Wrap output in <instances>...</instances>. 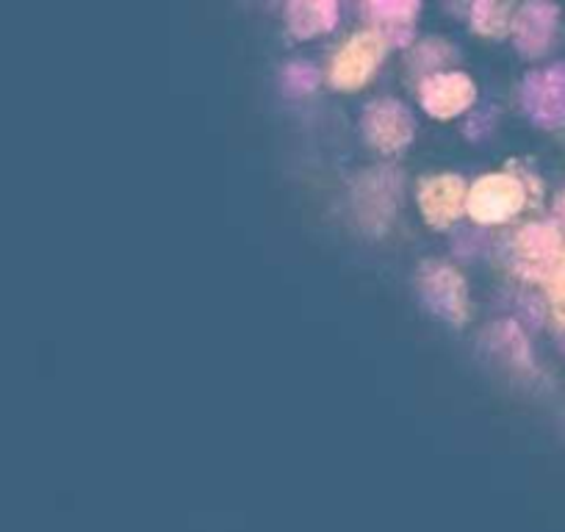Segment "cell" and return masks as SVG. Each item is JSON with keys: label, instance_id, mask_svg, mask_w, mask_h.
Wrapping results in <instances>:
<instances>
[{"label": "cell", "instance_id": "obj_16", "mask_svg": "<svg viewBox=\"0 0 565 532\" xmlns=\"http://www.w3.org/2000/svg\"><path fill=\"white\" fill-rule=\"evenodd\" d=\"M548 306H552L554 322L565 328V273L548 286Z\"/></svg>", "mask_w": 565, "mask_h": 532}, {"label": "cell", "instance_id": "obj_9", "mask_svg": "<svg viewBox=\"0 0 565 532\" xmlns=\"http://www.w3.org/2000/svg\"><path fill=\"white\" fill-rule=\"evenodd\" d=\"M466 183L455 172L424 178L418 187V205L433 227H449L466 209Z\"/></svg>", "mask_w": 565, "mask_h": 532}, {"label": "cell", "instance_id": "obj_3", "mask_svg": "<svg viewBox=\"0 0 565 532\" xmlns=\"http://www.w3.org/2000/svg\"><path fill=\"white\" fill-rule=\"evenodd\" d=\"M418 295L436 317L452 324L469 319V289L463 275L447 260H424L418 269Z\"/></svg>", "mask_w": 565, "mask_h": 532}, {"label": "cell", "instance_id": "obj_11", "mask_svg": "<svg viewBox=\"0 0 565 532\" xmlns=\"http://www.w3.org/2000/svg\"><path fill=\"white\" fill-rule=\"evenodd\" d=\"M361 14L369 23H374V31L385 42L402 45L411 40L413 23L418 18V3L413 0H369L361 7Z\"/></svg>", "mask_w": 565, "mask_h": 532}, {"label": "cell", "instance_id": "obj_12", "mask_svg": "<svg viewBox=\"0 0 565 532\" xmlns=\"http://www.w3.org/2000/svg\"><path fill=\"white\" fill-rule=\"evenodd\" d=\"M286 20H289L291 34L308 40V36L333 29L339 20V7L333 0H295L286 7Z\"/></svg>", "mask_w": 565, "mask_h": 532}, {"label": "cell", "instance_id": "obj_13", "mask_svg": "<svg viewBox=\"0 0 565 532\" xmlns=\"http://www.w3.org/2000/svg\"><path fill=\"white\" fill-rule=\"evenodd\" d=\"M513 18H510V7L502 3H491V0H480L471 7V25L475 31L488 36H502L510 29Z\"/></svg>", "mask_w": 565, "mask_h": 532}, {"label": "cell", "instance_id": "obj_14", "mask_svg": "<svg viewBox=\"0 0 565 532\" xmlns=\"http://www.w3.org/2000/svg\"><path fill=\"white\" fill-rule=\"evenodd\" d=\"M280 84L286 95H308V92L317 89L319 70L311 62H306V58H295V62L282 67Z\"/></svg>", "mask_w": 565, "mask_h": 532}, {"label": "cell", "instance_id": "obj_1", "mask_svg": "<svg viewBox=\"0 0 565 532\" xmlns=\"http://www.w3.org/2000/svg\"><path fill=\"white\" fill-rule=\"evenodd\" d=\"M510 266L532 284L552 286L565 273V222H532L510 242Z\"/></svg>", "mask_w": 565, "mask_h": 532}, {"label": "cell", "instance_id": "obj_2", "mask_svg": "<svg viewBox=\"0 0 565 532\" xmlns=\"http://www.w3.org/2000/svg\"><path fill=\"white\" fill-rule=\"evenodd\" d=\"M402 172L394 167H374L358 175L352 187V214L369 233H383L394 222L399 205Z\"/></svg>", "mask_w": 565, "mask_h": 532}, {"label": "cell", "instance_id": "obj_6", "mask_svg": "<svg viewBox=\"0 0 565 532\" xmlns=\"http://www.w3.org/2000/svg\"><path fill=\"white\" fill-rule=\"evenodd\" d=\"M521 103L526 117L541 128L565 125V64L535 70L521 84Z\"/></svg>", "mask_w": 565, "mask_h": 532}, {"label": "cell", "instance_id": "obj_15", "mask_svg": "<svg viewBox=\"0 0 565 532\" xmlns=\"http://www.w3.org/2000/svg\"><path fill=\"white\" fill-rule=\"evenodd\" d=\"M452 56L455 51L447 40H424L422 45H416V51H413L411 64L418 73L436 75V67H444Z\"/></svg>", "mask_w": 565, "mask_h": 532}, {"label": "cell", "instance_id": "obj_5", "mask_svg": "<svg viewBox=\"0 0 565 532\" xmlns=\"http://www.w3.org/2000/svg\"><path fill=\"white\" fill-rule=\"evenodd\" d=\"M385 45L388 42L377 34L374 29L358 31L352 34L344 45L339 47V53L333 56V64H330V81L339 89H361L369 78L374 75L377 64L383 62Z\"/></svg>", "mask_w": 565, "mask_h": 532}, {"label": "cell", "instance_id": "obj_4", "mask_svg": "<svg viewBox=\"0 0 565 532\" xmlns=\"http://www.w3.org/2000/svg\"><path fill=\"white\" fill-rule=\"evenodd\" d=\"M526 189L524 183L508 172H491L475 181V187L466 194V209H469L471 220L480 225H499L508 222L524 209Z\"/></svg>", "mask_w": 565, "mask_h": 532}, {"label": "cell", "instance_id": "obj_7", "mask_svg": "<svg viewBox=\"0 0 565 532\" xmlns=\"http://www.w3.org/2000/svg\"><path fill=\"white\" fill-rule=\"evenodd\" d=\"M363 134H366V142L377 150L396 153L405 145H411L416 125H413L405 103L394 100V97H377L363 111Z\"/></svg>", "mask_w": 565, "mask_h": 532}, {"label": "cell", "instance_id": "obj_8", "mask_svg": "<svg viewBox=\"0 0 565 532\" xmlns=\"http://www.w3.org/2000/svg\"><path fill=\"white\" fill-rule=\"evenodd\" d=\"M477 86L475 81L466 73H436L427 75V78L418 84V100H422L424 111L433 114V117H458L460 111L475 103Z\"/></svg>", "mask_w": 565, "mask_h": 532}, {"label": "cell", "instance_id": "obj_10", "mask_svg": "<svg viewBox=\"0 0 565 532\" xmlns=\"http://www.w3.org/2000/svg\"><path fill=\"white\" fill-rule=\"evenodd\" d=\"M557 18L559 12L552 3H526V7H521L515 12L513 23H510L515 47L530 58L543 56L552 47L554 34H557Z\"/></svg>", "mask_w": 565, "mask_h": 532}, {"label": "cell", "instance_id": "obj_17", "mask_svg": "<svg viewBox=\"0 0 565 532\" xmlns=\"http://www.w3.org/2000/svg\"><path fill=\"white\" fill-rule=\"evenodd\" d=\"M557 214H559V222H565V194H559L557 198Z\"/></svg>", "mask_w": 565, "mask_h": 532}]
</instances>
